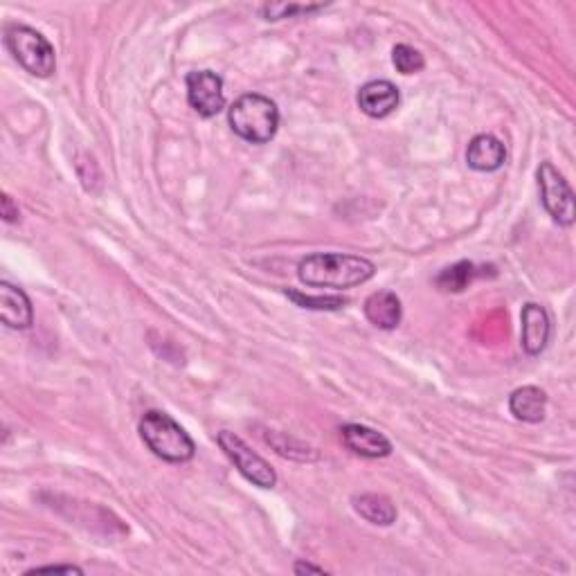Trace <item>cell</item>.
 I'll return each instance as SVG.
<instances>
[{"label": "cell", "instance_id": "11", "mask_svg": "<svg viewBox=\"0 0 576 576\" xmlns=\"http://www.w3.org/2000/svg\"><path fill=\"white\" fill-rule=\"evenodd\" d=\"M0 320H3L5 327L18 331L32 327V302L23 288L0 282Z\"/></svg>", "mask_w": 576, "mask_h": 576}, {"label": "cell", "instance_id": "8", "mask_svg": "<svg viewBox=\"0 0 576 576\" xmlns=\"http://www.w3.org/2000/svg\"><path fill=\"white\" fill-rule=\"evenodd\" d=\"M358 106L367 117H374V120H383V117L392 115L396 108H399L401 95L399 88H396L392 81L387 79H376L367 81V84L358 90Z\"/></svg>", "mask_w": 576, "mask_h": 576}, {"label": "cell", "instance_id": "18", "mask_svg": "<svg viewBox=\"0 0 576 576\" xmlns=\"http://www.w3.org/2000/svg\"><path fill=\"white\" fill-rule=\"evenodd\" d=\"M286 295L291 297V300L297 304V306H302V309H315V311H338L342 309V306L347 304L345 297H336V295H302V293H297V291H291L288 288Z\"/></svg>", "mask_w": 576, "mask_h": 576}, {"label": "cell", "instance_id": "1", "mask_svg": "<svg viewBox=\"0 0 576 576\" xmlns=\"http://www.w3.org/2000/svg\"><path fill=\"white\" fill-rule=\"evenodd\" d=\"M376 266L365 257L342 255V252H315L304 257L297 266L300 282L313 288H333L345 291L369 282L374 277Z\"/></svg>", "mask_w": 576, "mask_h": 576}, {"label": "cell", "instance_id": "4", "mask_svg": "<svg viewBox=\"0 0 576 576\" xmlns=\"http://www.w3.org/2000/svg\"><path fill=\"white\" fill-rule=\"evenodd\" d=\"M5 48L12 52L18 66L39 79L50 77L54 68H57V59H54V48L50 41L30 25H7Z\"/></svg>", "mask_w": 576, "mask_h": 576}, {"label": "cell", "instance_id": "17", "mask_svg": "<svg viewBox=\"0 0 576 576\" xmlns=\"http://www.w3.org/2000/svg\"><path fill=\"white\" fill-rule=\"evenodd\" d=\"M392 63L401 75H417V72L426 68V59H423V54L417 48H412V45H405V43H399L392 50Z\"/></svg>", "mask_w": 576, "mask_h": 576}, {"label": "cell", "instance_id": "13", "mask_svg": "<svg viewBox=\"0 0 576 576\" xmlns=\"http://www.w3.org/2000/svg\"><path fill=\"white\" fill-rule=\"evenodd\" d=\"M365 318L374 324L376 329L392 331L401 322V300L392 291H376L365 300Z\"/></svg>", "mask_w": 576, "mask_h": 576}, {"label": "cell", "instance_id": "7", "mask_svg": "<svg viewBox=\"0 0 576 576\" xmlns=\"http://www.w3.org/2000/svg\"><path fill=\"white\" fill-rule=\"evenodd\" d=\"M187 102L201 117H214L225 108L223 79L212 70H194L187 79Z\"/></svg>", "mask_w": 576, "mask_h": 576}, {"label": "cell", "instance_id": "21", "mask_svg": "<svg viewBox=\"0 0 576 576\" xmlns=\"http://www.w3.org/2000/svg\"><path fill=\"white\" fill-rule=\"evenodd\" d=\"M0 214H3V219L7 223H14L18 219V207L14 205L9 194H3V198H0Z\"/></svg>", "mask_w": 576, "mask_h": 576}, {"label": "cell", "instance_id": "3", "mask_svg": "<svg viewBox=\"0 0 576 576\" xmlns=\"http://www.w3.org/2000/svg\"><path fill=\"white\" fill-rule=\"evenodd\" d=\"M228 122L241 140L250 144H266L279 129V111L273 99L248 93L241 95L228 108Z\"/></svg>", "mask_w": 576, "mask_h": 576}, {"label": "cell", "instance_id": "12", "mask_svg": "<svg viewBox=\"0 0 576 576\" xmlns=\"http://www.w3.org/2000/svg\"><path fill=\"white\" fill-rule=\"evenodd\" d=\"M507 160V149L491 133L475 135L466 149L468 167L475 171H498Z\"/></svg>", "mask_w": 576, "mask_h": 576}, {"label": "cell", "instance_id": "15", "mask_svg": "<svg viewBox=\"0 0 576 576\" xmlns=\"http://www.w3.org/2000/svg\"><path fill=\"white\" fill-rule=\"evenodd\" d=\"M351 502H354V509L360 513V516H363L367 522H372V525L390 527L396 520V507L390 498H385V495L363 493V495H356Z\"/></svg>", "mask_w": 576, "mask_h": 576}, {"label": "cell", "instance_id": "22", "mask_svg": "<svg viewBox=\"0 0 576 576\" xmlns=\"http://www.w3.org/2000/svg\"><path fill=\"white\" fill-rule=\"evenodd\" d=\"M295 574H324V567L300 561V563H295Z\"/></svg>", "mask_w": 576, "mask_h": 576}, {"label": "cell", "instance_id": "19", "mask_svg": "<svg viewBox=\"0 0 576 576\" xmlns=\"http://www.w3.org/2000/svg\"><path fill=\"white\" fill-rule=\"evenodd\" d=\"M322 5H293V3H270L261 7V16L266 21H282V18L295 16V14H309V12H318Z\"/></svg>", "mask_w": 576, "mask_h": 576}, {"label": "cell", "instance_id": "14", "mask_svg": "<svg viewBox=\"0 0 576 576\" xmlns=\"http://www.w3.org/2000/svg\"><path fill=\"white\" fill-rule=\"evenodd\" d=\"M509 410L518 421L540 423L547 412V394L536 385L518 387L509 396Z\"/></svg>", "mask_w": 576, "mask_h": 576}, {"label": "cell", "instance_id": "9", "mask_svg": "<svg viewBox=\"0 0 576 576\" xmlns=\"http://www.w3.org/2000/svg\"><path fill=\"white\" fill-rule=\"evenodd\" d=\"M522 331H520V345L529 356H538L545 351L549 342V333H552V322L549 315L540 304L529 302L522 306Z\"/></svg>", "mask_w": 576, "mask_h": 576}, {"label": "cell", "instance_id": "2", "mask_svg": "<svg viewBox=\"0 0 576 576\" xmlns=\"http://www.w3.org/2000/svg\"><path fill=\"white\" fill-rule=\"evenodd\" d=\"M140 437L153 455L169 464H185L196 455L194 439L167 412H144L140 419Z\"/></svg>", "mask_w": 576, "mask_h": 576}, {"label": "cell", "instance_id": "20", "mask_svg": "<svg viewBox=\"0 0 576 576\" xmlns=\"http://www.w3.org/2000/svg\"><path fill=\"white\" fill-rule=\"evenodd\" d=\"M45 572H63V574H84V570L77 565H45V567H34V570L27 572V576L32 574H45Z\"/></svg>", "mask_w": 576, "mask_h": 576}, {"label": "cell", "instance_id": "5", "mask_svg": "<svg viewBox=\"0 0 576 576\" xmlns=\"http://www.w3.org/2000/svg\"><path fill=\"white\" fill-rule=\"evenodd\" d=\"M219 446L248 482L259 486V489H273V486L277 484V475L273 471V466H270L264 457L257 455L241 437L234 435V432L221 430Z\"/></svg>", "mask_w": 576, "mask_h": 576}, {"label": "cell", "instance_id": "10", "mask_svg": "<svg viewBox=\"0 0 576 576\" xmlns=\"http://www.w3.org/2000/svg\"><path fill=\"white\" fill-rule=\"evenodd\" d=\"M340 435H342V444H345L351 453H356L360 457L381 459V457L392 455L390 439L381 435L378 430L360 426V423H347V426H342Z\"/></svg>", "mask_w": 576, "mask_h": 576}, {"label": "cell", "instance_id": "16", "mask_svg": "<svg viewBox=\"0 0 576 576\" xmlns=\"http://www.w3.org/2000/svg\"><path fill=\"white\" fill-rule=\"evenodd\" d=\"M477 277V268L473 261H457L450 268H444L441 273L437 275L435 284L439 291L444 293H462L468 288V284L473 282Z\"/></svg>", "mask_w": 576, "mask_h": 576}, {"label": "cell", "instance_id": "6", "mask_svg": "<svg viewBox=\"0 0 576 576\" xmlns=\"http://www.w3.org/2000/svg\"><path fill=\"white\" fill-rule=\"evenodd\" d=\"M538 187H540V201H543L547 214L558 225H572L576 216L574 207V192L567 180L563 178L552 162H543L538 167Z\"/></svg>", "mask_w": 576, "mask_h": 576}]
</instances>
